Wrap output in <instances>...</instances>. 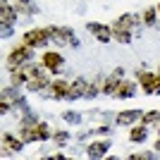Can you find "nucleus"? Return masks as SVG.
<instances>
[{
    "label": "nucleus",
    "mask_w": 160,
    "mask_h": 160,
    "mask_svg": "<svg viewBox=\"0 0 160 160\" xmlns=\"http://www.w3.org/2000/svg\"><path fill=\"white\" fill-rule=\"evenodd\" d=\"M98 93H103V84H100V81H91V84H88V88H86V96H84V98H96V96Z\"/></svg>",
    "instance_id": "22"
},
{
    "label": "nucleus",
    "mask_w": 160,
    "mask_h": 160,
    "mask_svg": "<svg viewBox=\"0 0 160 160\" xmlns=\"http://www.w3.org/2000/svg\"><path fill=\"white\" fill-rule=\"evenodd\" d=\"M38 122V117L33 112H24V117H22V127H31V124H36Z\"/></svg>",
    "instance_id": "26"
},
{
    "label": "nucleus",
    "mask_w": 160,
    "mask_h": 160,
    "mask_svg": "<svg viewBox=\"0 0 160 160\" xmlns=\"http://www.w3.org/2000/svg\"><path fill=\"white\" fill-rule=\"evenodd\" d=\"M158 14H160V5H158Z\"/></svg>",
    "instance_id": "30"
},
{
    "label": "nucleus",
    "mask_w": 160,
    "mask_h": 160,
    "mask_svg": "<svg viewBox=\"0 0 160 160\" xmlns=\"http://www.w3.org/2000/svg\"><path fill=\"white\" fill-rule=\"evenodd\" d=\"M53 41L58 43V46H65L67 41H69L72 46H77V38H74V29H69V27H53Z\"/></svg>",
    "instance_id": "9"
},
{
    "label": "nucleus",
    "mask_w": 160,
    "mask_h": 160,
    "mask_svg": "<svg viewBox=\"0 0 160 160\" xmlns=\"http://www.w3.org/2000/svg\"><path fill=\"white\" fill-rule=\"evenodd\" d=\"M19 91H17V86H14V84H12V86H5V88H2V98H5V100H10V103H14V100H17V98H19Z\"/></svg>",
    "instance_id": "23"
},
{
    "label": "nucleus",
    "mask_w": 160,
    "mask_h": 160,
    "mask_svg": "<svg viewBox=\"0 0 160 160\" xmlns=\"http://www.w3.org/2000/svg\"><path fill=\"white\" fill-rule=\"evenodd\" d=\"M19 139L24 141V143H31V141H48V139H53V132L48 129L46 122L38 120L36 124H31V127H22Z\"/></svg>",
    "instance_id": "1"
},
{
    "label": "nucleus",
    "mask_w": 160,
    "mask_h": 160,
    "mask_svg": "<svg viewBox=\"0 0 160 160\" xmlns=\"http://www.w3.org/2000/svg\"><path fill=\"white\" fill-rule=\"evenodd\" d=\"M139 120H141V110H124V112L117 115V124H122V127H129Z\"/></svg>",
    "instance_id": "14"
},
{
    "label": "nucleus",
    "mask_w": 160,
    "mask_h": 160,
    "mask_svg": "<svg viewBox=\"0 0 160 160\" xmlns=\"http://www.w3.org/2000/svg\"><path fill=\"white\" fill-rule=\"evenodd\" d=\"M86 88H88V81L86 77H77V79L69 84V93H67L65 100H77V98H84L86 96Z\"/></svg>",
    "instance_id": "7"
},
{
    "label": "nucleus",
    "mask_w": 160,
    "mask_h": 160,
    "mask_svg": "<svg viewBox=\"0 0 160 160\" xmlns=\"http://www.w3.org/2000/svg\"><path fill=\"white\" fill-rule=\"evenodd\" d=\"M67 93H69V81H65V79L50 81V84H48V88L43 91V96H46V98H55V100L67 98Z\"/></svg>",
    "instance_id": "5"
},
{
    "label": "nucleus",
    "mask_w": 160,
    "mask_h": 160,
    "mask_svg": "<svg viewBox=\"0 0 160 160\" xmlns=\"http://www.w3.org/2000/svg\"><path fill=\"white\" fill-rule=\"evenodd\" d=\"M48 41H53V27H46V29H31V31L24 33L22 43H27L31 48H41L46 46Z\"/></svg>",
    "instance_id": "3"
},
{
    "label": "nucleus",
    "mask_w": 160,
    "mask_h": 160,
    "mask_svg": "<svg viewBox=\"0 0 160 160\" xmlns=\"http://www.w3.org/2000/svg\"><path fill=\"white\" fill-rule=\"evenodd\" d=\"M48 84H50V79H48V74H41V77H33L31 81L27 84L29 91H33V93H38V91H46Z\"/></svg>",
    "instance_id": "16"
},
{
    "label": "nucleus",
    "mask_w": 160,
    "mask_h": 160,
    "mask_svg": "<svg viewBox=\"0 0 160 160\" xmlns=\"http://www.w3.org/2000/svg\"><path fill=\"white\" fill-rule=\"evenodd\" d=\"M31 58H33V48L27 46V43H19L17 48H12L7 53V67L14 69V67L24 65V62H31Z\"/></svg>",
    "instance_id": "2"
},
{
    "label": "nucleus",
    "mask_w": 160,
    "mask_h": 160,
    "mask_svg": "<svg viewBox=\"0 0 160 160\" xmlns=\"http://www.w3.org/2000/svg\"><path fill=\"white\" fill-rule=\"evenodd\" d=\"M117 84H120V77H115V74H112L110 79L103 81V93H105V96H112L115 88H117Z\"/></svg>",
    "instance_id": "20"
},
{
    "label": "nucleus",
    "mask_w": 160,
    "mask_h": 160,
    "mask_svg": "<svg viewBox=\"0 0 160 160\" xmlns=\"http://www.w3.org/2000/svg\"><path fill=\"white\" fill-rule=\"evenodd\" d=\"M86 29L96 36V41H100V43H108V41H112V29L105 27V24H98V22H88Z\"/></svg>",
    "instance_id": "8"
},
{
    "label": "nucleus",
    "mask_w": 160,
    "mask_h": 160,
    "mask_svg": "<svg viewBox=\"0 0 160 160\" xmlns=\"http://www.w3.org/2000/svg\"><path fill=\"white\" fill-rule=\"evenodd\" d=\"M110 141H93V143H88V148H86V155L88 158H105V153L110 151Z\"/></svg>",
    "instance_id": "10"
},
{
    "label": "nucleus",
    "mask_w": 160,
    "mask_h": 160,
    "mask_svg": "<svg viewBox=\"0 0 160 160\" xmlns=\"http://www.w3.org/2000/svg\"><path fill=\"white\" fill-rule=\"evenodd\" d=\"M108 132H110V127H108V124H105V127H98V129H93V132H91V134H100V136H105Z\"/></svg>",
    "instance_id": "29"
},
{
    "label": "nucleus",
    "mask_w": 160,
    "mask_h": 160,
    "mask_svg": "<svg viewBox=\"0 0 160 160\" xmlns=\"http://www.w3.org/2000/svg\"><path fill=\"white\" fill-rule=\"evenodd\" d=\"M7 112H12V103L10 100H0V115H7Z\"/></svg>",
    "instance_id": "27"
},
{
    "label": "nucleus",
    "mask_w": 160,
    "mask_h": 160,
    "mask_svg": "<svg viewBox=\"0 0 160 160\" xmlns=\"http://www.w3.org/2000/svg\"><path fill=\"white\" fill-rule=\"evenodd\" d=\"M2 143H5V148H10V151H12V153H19L22 148H24V141L22 139H14L12 134H2Z\"/></svg>",
    "instance_id": "17"
},
{
    "label": "nucleus",
    "mask_w": 160,
    "mask_h": 160,
    "mask_svg": "<svg viewBox=\"0 0 160 160\" xmlns=\"http://www.w3.org/2000/svg\"><path fill=\"white\" fill-rule=\"evenodd\" d=\"M146 139H148V129H146L143 122L136 124V127H132V132H129V141H132V143H143Z\"/></svg>",
    "instance_id": "15"
},
{
    "label": "nucleus",
    "mask_w": 160,
    "mask_h": 160,
    "mask_svg": "<svg viewBox=\"0 0 160 160\" xmlns=\"http://www.w3.org/2000/svg\"><path fill=\"white\" fill-rule=\"evenodd\" d=\"M112 96L115 98H132V96H136V84H134V81H127V79H120V84H117Z\"/></svg>",
    "instance_id": "12"
},
{
    "label": "nucleus",
    "mask_w": 160,
    "mask_h": 160,
    "mask_svg": "<svg viewBox=\"0 0 160 160\" xmlns=\"http://www.w3.org/2000/svg\"><path fill=\"white\" fill-rule=\"evenodd\" d=\"M158 74H160V69H158Z\"/></svg>",
    "instance_id": "31"
},
{
    "label": "nucleus",
    "mask_w": 160,
    "mask_h": 160,
    "mask_svg": "<svg viewBox=\"0 0 160 160\" xmlns=\"http://www.w3.org/2000/svg\"><path fill=\"white\" fill-rule=\"evenodd\" d=\"M41 62L46 65L48 72L58 74L62 69V65H65V58H62L60 53H53V50H48V53H43V58H41Z\"/></svg>",
    "instance_id": "6"
},
{
    "label": "nucleus",
    "mask_w": 160,
    "mask_h": 160,
    "mask_svg": "<svg viewBox=\"0 0 160 160\" xmlns=\"http://www.w3.org/2000/svg\"><path fill=\"white\" fill-rule=\"evenodd\" d=\"M53 141L58 143V146H65L67 141H69V132H55L53 134Z\"/></svg>",
    "instance_id": "25"
},
{
    "label": "nucleus",
    "mask_w": 160,
    "mask_h": 160,
    "mask_svg": "<svg viewBox=\"0 0 160 160\" xmlns=\"http://www.w3.org/2000/svg\"><path fill=\"white\" fill-rule=\"evenodd\" d=\"M14 7H17V12L19 14H38L41 10H38V5L33 2V0H14Z\"/></svg>",
    "instance_id": "13"
},
{
    "label": "nucleus",
    "mask_w": 160,
    "mask_h": 160,
    "mask_svg": "<svg viewBox=\"0 0 160 160\" xmlns=\"http://www.w3.org/2000/svg\"><path fill=\"white\" fill-rule=\"evenodd\" d=\"M17 19V7L10 5L7 0H0V24H14Z\"/></svg>",
    "instance_id": "11"
},
{
    "label": "nucleus",
    "mask_w": 160,
    "mask_h": 160,
    "mask_svg": "<svg viewBox=\"0 0 160 160\" xmlns=\"http://www.w3.org/2000/svg\"><path fill=\"white\" fill-rule=\"evenodd\" d=\"M139 81H141V86H143V93H148V96H158L160 93V74L141 69L139 72Z\"/></svg>",
    "instance_id": "4"
},
{
    "label": "nucleus",
    "mask_w": 160,
    "mask_h": 160,
    "mask_svg": "<svg viewBox=\"0 0 160 160\" xmlns=\"http://www.w3.org/2000/svg\"><path fill=\"white\" fill-rule=\"evenodd\" d=\"M112 38L117 41V43H129V41L134 38V33L132 31H127V29H122V27H117V24H112Z\"/></svg>",
    "instance_id": "18"
},
{
    "label": "nucleus",
    "mask_w": 160,
    "mask_h": 160,
    "mask_svg": "<svg viewBox=\"0 0 160 160\" xmlns=\"http://www.w3.org/2000/svg\"><path fill=\"white\" fill-rule=\"evenodd\" d=\"M0 31H2V38H10L12 36V24H0Z\"/></svg>",
    "instance_id": "28"
},
{
    "label": "nucleus",
    "mask_w": 160,
    "mask_h": 160,
    "mask_svg": "<svg viewBox=\"0 0 160 160\" xmlns=\"http://www.w3.org/2000/svg\"><path fill=\"white\" fill-rule=\"evenodd\" d=\"M62 120L67 124H81V115L74 112V110H67V112H62Z\"/></svg>",
    "instance_id": "24"
},
{
    "label": "nucleus",
    "mask_w": 160,
    "mask_h": 160,
    "mask_svg": "<svg viewBox=\"0 0 160 160\" xmlns=\"http://www.w3.org/2000/svg\"><path fill=\"white\" fill-rule=\"evenodd\" d=\"M139 122H143V124H160V110H151V112H146V115H141V120Z\"/></svg>",
    "instance_id": "21"
},
{
    "label": "nucleus",
    "mask_w": 160,
    "mask_h": 160,
    "mask_svg": "<svg viewBox=\"0 0 160 160\" xmlns=\"http://www.w3.org/2000/svg\"><path fill=\"white\" fill-rule=\"evenodd\" d=\"M141 19H143L146 27H158V7H146Z\"/></svg>",
    "instance_id": "19"
}]
</instances>
